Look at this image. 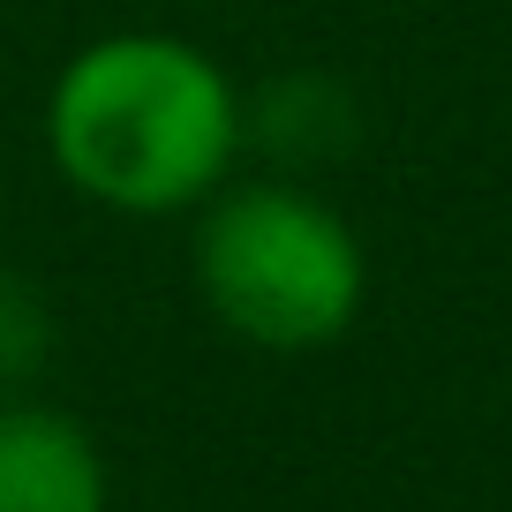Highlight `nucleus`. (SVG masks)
I'll list each match as a JSON object with an SVG mask.
<instances>
[{
    "mask_svg": "<svg viewBox=\"0 0 512 512\" xmlns=\"http://www.w3.org/2000/svg\"><path fill=\"white\" fill-rule=\"evenodd\" d=\"M196 279L226 332L272 354L332 347L362 309V241L332 204L287 181H256L204 211L196 226Z\"/></svg>",
    "mask_w": 512,
    "mask_h": 512,
    "instance_id": "nucleus-2",
    "label": "nucleus"
},
{
    "mask_svg": "<svg viewBox=\"0 0 512 512\" xmlns=\"http://www.w3.org/2000/svg\"><path fill=\"white\" fill-rule=\"evenodd\" d=\"M46 347H53L46 302L23 287V272L0 264V377H31V369L46 362Z\"/></svg>",
    "mask_w": 512,
    "mask_h": 512,
    "instance_id": "nucleus-4",
    "label": "nucleus"
},
{
    "mask_svg": "<svg viewBox=\"0 0 512 512\" xmlns=\"http://www.w3.org/2000/svg\"><path fill=\"white\" fill-rule=\"evenodd\" d=\"M0 512H106L91 430L53 407H0Z\"/></svg>",
    "mask_w": 512,
    "mask_h": 512,
    "instance_id": "nucleus-3",
    "label": "nucleus"
},
{
    "mask_svg": "<svg viewBox=\"0 0 512 512\" xmlns=\"http://www.w3.org/2000/svg\"><path fill=\"white\" fill-rule=\"evenodd\" d=\"M241 91L211 53L166 31H113L46 98L53 166L106 211L204 204L241 151Z\"/></svg>",
    "mask_w": 512,
    "mask_h": 512,
    "instance_id": "nucleus-1",
    "label": "nucleus"
}]
</instances>
